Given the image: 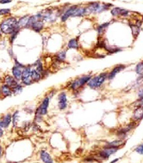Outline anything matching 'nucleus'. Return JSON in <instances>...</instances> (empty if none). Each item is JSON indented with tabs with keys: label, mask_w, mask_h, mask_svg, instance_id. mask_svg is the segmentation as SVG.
I'll list each match as a JSON object with an SVG mask.
<instances>
[{
	"label": "nucleus",
	"mask_w": 143,
	"mask_h": 163,
	"mask_svg": "<svg viewBox=\"0 0 143 163\" xmlns=\"http://www.w3.org/2000/svg\"><path fill=\"white\" fill-rule=\"evenodd\" d=\"M0 28L3 33L11 34L16 32L17 30L19 29V27L16 18L11 17L3 22L0 25Z\"/></svg>",
	"instance_id": "1"
},
{
	"label": "nucleus",
	"mask_w": 143,
	"mask_h": 163,
	"mask_svg": "<svg viewBox=\"0 0 143 163\" xmlns=\"http://www.w3.org/2000/svg\"><path fill=\"white\" fill-rule=\"evenodd\" d=\"M119 150V149L118 148L103 147V148L98 150L95 157L97 161H106L108 160L110 156L116 153Z\"/></svg>",
	"instance_id": "2"
},
{
	"label": "nucleus",
	"mask_w": 143,
	"mask_h": 163,
	"mask_svg": "<svg viewBox=\"0 0 143 163\" xmlns=\"http://www.w3.org/2000/svg\"><path fill=\"white\" fill-rule=\"evenodd\" d=\"M108 73L107 72H102L99 75L91 77L87 83V85L91 89H98L103 85L106 80L108 78Z\"/></svg>",
	"instance_id": "3"
},
{
	"label": "nucleus",
	"mask_w": 143,
	"mask_h": 163,
	"mask_svg": "<svg viewBox=\"0 0 143 163\" xmlns=\"http://www.w3.org/2000/svg\"><path fill=\"white\" fill-rule=\"evenodd\" d=\"M137 124V123L131 120L130 123H128L125 126L117 129L116 132V136L119 139L126 140V138L128 136L129 133H130L133 129H134L136 128Z\"/></svg>",
	"instance_id": "4"
},
{
	"label": "nucleus",
	"mask_w": 143,
	"mask_h": 163,
	"mask_svg": "<svg viewBox=\"0 0 143 163\" xmlns=\"http://www.w3.org/2000/svg\"><path fill=\"white\" fill-rule=\"evenodd\" d=\"M91 77L92 76L91 75H86L78 77L71 83V84L70 85V88L74 91L79 90L80 88L87 84V83L89 82Z\"/></svg>",
	"instance_id": "5"
},
{
	"label": "nucleus",
	"mask_w": 143,
	"mask_h": 163,
	"mask_svg": "<svg viewBox=\"0 0 143 163\" xmlns=\"http://www.w3.org/2000/svg\"><path fill=\"white\" fill-rule=\"evenodd\" d=\"M50 97L49 96H46L41 102L40 105L36 109L35 115L38 116H45L48 113V109L50 104Z\"/></svg>",
	"instance_id": "6"
},
{
	"label": "nucleus",
	"mask_w": 143,
	"mask_h": 163,
	"mask_svg": "<svg viewBox=\"0 0 143 163\" xmlns=\"http://www.w3.org/2000/svg\"><path fill=\"white\" fill-rule=\"evenodd\" d=\"M58 108L60 110H65L68 106V97L66 93L64 91H62L58 95Z\"/></svg>",
	"instance_id": "7"
},
{
	"label": "nucleus",
	"mask_w": 143,
	"mask_h": 163,
	"mask_svg": "<svg viewBox=\"0 0 143 163\" xmlns=\"http://www.w3.org/2000/svg\"><path fill=\"white\" fill-rule=\"evenodd\" d=\"M127 141L125 139H121L117 138L116 139H114L112 141L108 142L107 143H104V145L103 147H110V148H118L121 149L124 145H125Z\"/></svg>",
	"instance_id": "8"
},
{
	"label": "nucleus",
	"mask_w": 143,
	"mask_h": 163,
	"mask_svg": "<svg viewBox=\"0 0 143 163\" xmlns=\"http://www.w3.org/2000/svg\"><path fill=\"white\" fill-rule=\"evenodd\" d=\"M31 69L30 68H25L22 71V82L25 85H30L33 83L31 77Z\"/></svg>",
	"instance_id": "9"
},
{
	"label": "nucleus",
	"mask_w": 143,
	"mask_h": 163,
	"mask_svg": "<svg viewBox=\"0 0 143 163\" xmlns=\"http://www.w3.org/2000/svg\"><path fill=\"white\" fill-rule=\"evenodd\" d=\"M143 120V106L135 108L131 115V120L136 123H139Z\"/></svg>",
	"instance_id": "10"
},
{
	"label": "nucleus",
	"mask_w": 143,
	"mask_h": 163,
	"mask_svg": "<svg viewBox=\"0 0 143 163\" xmlns=\"http://www.w3.org/2000/svg\"><path fill=\"white\" fill-rule=\"evenodd\" d=\"M12 123V115L11 113H8L0 120V126H1L3 129H6L9 127Z\"/></svg>",
	"instance_id": "11"
},
{
	"label": "nucleus",
	"mask_w": 143,
	"mask_h": 163,
	"mask_svg": "<svg viewBox=\"0 0 143 163\" xmlns=\"http://www.w3.org/2000/svg\"><path fill=\"white\" fill-rule=\"evenodd\" d=\"M40 159L43 163H54V159L50 153L44 150H42L39 153Z\"/></svg>",
	"instance_id": "12"
},
{
	"label": "nucleus",
	"mask_w": 143,
	"mask_h": 163,
	"mask_svg": "<svg viewBox=\"0 0 143 163\" xmlns=\"http://www.w3.org/2000/svg\"><path fill=\"white\" fill-rule=\"evenodd\" d=\"M125 66L123 64H119L116 66V67H114L109 73H108V79L109 80H113V79L116 76L117 74L123 71V69H125Z\"/></svg>",
	"instance_id": "13"
},
{
	"label": "nucleus",
	"mask_w": 143,
	"mask_h": 163,
	"mask_svg": "<svg viewBox=\"0 0 143 163\" xmlns=\"http://www.w3.org/2000/svg\"><path fill=\"white\" fill-rule=\"evenodd\" d=\"M1 93L4 97L11 96L13 95L12 88L6 84H3L1 87Z\"/></svg>",
	"instance_id": "14"
},
{
	"label": "nucleus",
	"mask_w": 143,
	"mask_h": 163,
	"mask_svg": "<svg viewBox=\"0 0 143 163\" xmlns=\"http://www.w3.org/2000/svg\"><path fill=\"white\" fill-rule=\"evenodd\" d=\"M4 82H5V84L10 87L11 88L18 85V82L16 79L14 77L9 75L6 76L4 78Z\"/></svg>",
	"instance_id": "15"
},
{
	"label": "nucleus",
	"mask_w": 143,
	"mask_h": 163,
	"mask_svg": "<svg viewBox=\"0 0 143 163\" xmlns=\"http://www.w3.org/2000/svg\"><path fill=\"white\" fill-rule=\"evenodd\" d=\"M111 14L114 16H126L128 14V11L123 9H121L119 7H115L113 9H112Z\"/></svg>",
	"instance_id": "16"
},
{
	"label": "nucleus",
	"mask_w": 143,
	"mask_h": 163,
	"mask_svg": "<svg viewBox=\"0 0 143 163\" xmlns=\"http://www.w3.org/2000/svg\"><path fill=\"white\" fill-rule=\"evenodd\" d=\"M77 7V6H71L63 15V16L62 17V20L63 22H64V21H66L70 16H73V13L75 12V10L76 9Z\"/></svg>",
	"instance_id": "17"
},
{
	"label": "nucleus",
	"mask_w": 143,
	"mask_h": 163,
	"mask_svg": "<svg viewBox=\"0 0 143 163\" xmlns=\"http://www.w3.org/2000/svg\"><path fill=\"white\" fill-rule=\"evenodd\" d=\"M12 74L13 77H14L17 81H19L22 80V71L20 68H18L16 66L12 68Z\"/></svg>",
	"instance_id": "18"
},
{
	"label": "nucleus",
	"mask_w": 143,
	"mask_h": 163,
	"mask_svg": "<svg viewBox=\"0 0 143 163\" xmlns=\"http://www.w3.org/2000/svg\"><path fill=\"white\" fill-rule=\"evenodd\" d=\"M31 77L33 82H39L42 78V74L36 71V69H32L31 72Z\"/></svg>",
	"instance_id": "19"
},
{
	"label": "nucleus",
	"mask_w": 143,
	"mask_h": 163,
	"mask_svg": "<svg viewBox=\"0 0 143 163\" xmlns=\"http://www.w3.org/2000/svg\"><path fill=\"white\" fill-rule=\"evenodd\" d=\"M100 8V4L97 3L90 4L87 8H85V14H90L93 12L97 11Z\"/></svg>",
	"instance_id": "20"
},
{
	"label": "nucleus",
	"mask_w": 143,
	"mask_h": 163,
	"mask_svg": "<svg viewBox=\"0 0 143 163\" xmlns=\"http://www.w3.org/2000/svg\"><path fill=\"white\" fill-rule=\"evenodd\" d=\"M19 121V111L16 110L12 115V124L13 127H16Z\"/></svg>",
	"instance_id": "21"
},
{
	"label": "nucleus",
	"mask_w": 143,
	"mask_h": 163,
	"mask_svg": "<svg viewBox=\"0 0 143 163\" xmlns=\"http://www.w3.org/2000/svg\"><path fill=\"white\" fill-rule=\"evenodd\" d=\"M31 27L35 31L39 32L43 28V22L41 20H36L35 23H33Z\"/></svg>",
	"instance_id": "22"
},
{
	"label": "nucleus",
	"mask_w": 143,
	"mask_h": 163,
	"mask_svg": "<svg viewBox=\"0 0 143 163\" xmlns=\"http://www.w3.org/2000/svg\"><path fill=\"white\" fill-rule=\"evenodd\" d=\"M135 71L141 78H143V62L139 63L136 65Z\"/></svg>",
	"instance_id": "23"
},
{
	"label": "nucleus",
	"mask_w": 143,
	"mask_h": 163,
	"mask_svg": "<svg viewBox=\"0 0 143 163\" xmlns=\"http://www.w3.org/2000/svg\"><path fill=\"white\" fill-rule=\"evenodd\" d=\"M68 47L69 49H77L78 47V42L76 39H71L69 41Z\"/></svg>",
	"instance_id": "24"
},
{
	"label": "nucleus",
	"mask_w": 143,
	"mask_h": 163,
	"mask_svg": "<svg viewBox=\"0 0 143 163\" xmlns=\"http://www.w3.org/2000/svg\"><path fill=\"white\" fill-rule=\"evenodd\" d=\"M85 14V8H82V7H79V8H76L75 12L73 13V16H83Z\"/></svg>",
	"instance_id": "25"
},
{
	"label": "nucleus",
	"mask_w": 143,
	"mask_h": 163,
	"mask_svg": "<svg viewBox=\"0 0 143 163\" xmlns=\"http://www.w3.org/2000/svg\"><path fill=\"white\" fill-rule=\"evenodd\" d=\"M12 90L13 95H19L23 90V87L20 84H18V85H17L16 87L12 88Z\"/></svg>",
	"instance_id": "26"
},
{
	"label": "nucleus",
	"mask_w": 143,
	"mask_h": 163,
	"mask_svg": "<svg viewBox=\"0 0 143 163\" xmlns=\"http://www.w3.org/2000/svg\"><path fill=\"white\" fill-rule=\"evenodd\" d=\"M134 152L138 155H143V142L135 148Z\"/></svg>",
	"instance_id": "27"
},
{
	"label": "nucleus",
	"mask_w": 143,
	"mask_h": 163,
	"mask_svg": "<svg viewBox=\"0 0 143 163\" xmlns=\"http://www.w3.org/2000/svg\"><path fill=\"white\" fill-rule=\"evenodd\" d=\"M133 106L135 108H137V107H142L143 106V98L141 99H137L133 104Z\"/></svg>",
	"instance_id": "28"
},
{
	"label": "nucleus",
	"mask_w": 143,
	"mask_h": 163,
	"mask_svg": "<svg viewBox=\"0 0 143 163\" xmlns=\"http://www.w3.org/2000/svg\"><path fill=\"white\" fill-rule=\"evenodd\" d=\"M66 57V52H62L59 53L57 57V59L58 60L59 62H63L64 60L65 59Z\"/></svg>",
	"instance_id": "29"
},
{
	"label": "nucleus",
	"mask_w": 143,
	"mask_h": 163,
	"mask_svg": "<svg viewBox=\"0 0 143 163\" xmlns=\"http://www.w3.org/2000/svg\"><path fill=\"white\" fill-rule=\"evenodd\" d=\"M109 23H103V24L102 25H100L99 27L98 28V31L99 33H101V32H103L104 29L109 25Z\"/></svg>",
	"instance_id": "30"
},
{
	"label": "nucleus",
	"mask_w": 143,
	"mask_h": 163,
	"mask_svg": "<svg viewBox=\"0 0 143 163\" xmlns=\"http://www.w3.org/2000/svg\"><path fill=\"white\" fill-rule=\"evenodd\" d=\"M10 12H11V10L9 9H2L0 10V16L6 15Z\"/></svg>",
	"instance_id": "31"
},
{
	"label": "nucleus",
	"mask_w": 143,
	"mask_h": 163,
	"mask_svg": "<svg viewBox=\"0 0 143 163\" xmlns=\"http://www.w3.org/2000/svg\"><path fill=\"white\" fill-rule=\"evenodd\" d=\"M138 99H141L143 98V86L140 88V90H138Z\"/></svg>",
	"instance_id": "32"
},
{
	"label": "nucleus",
	"mask_w": 143,
	"mask_h": 163,
	"mask_svg": "<svg viewBox=\"0 0 143 163\" xmlns=\"http://www.w3.org/2000/svg\"><path fill=\"white\" fill-rule=\"evenodd\" d=\"M120 160H121V158H114L113 160H112L111 161H110L109 163H117Z\"/></svg>",
	"instance_id": "33"
},
{
	"label": "nucleus",
	"mask_w": 143,
	"mask_h": 163,
	"mask_svg": "<svg viewBox=\"0 0 143 163\" xmlns=\"http://www.w3.org/2000/svg\"><path fill=\"white\" fill-rule=\"evenodd\" d=\"M12 1V0H0V3L1 4H6L9 3Z\"/></svg>",
	"instance_id": "34"
},
{
	"label": "nucleus",
	"mask_w": 143,
	"mask_h": 163,
	"mask_svg": "<svg viewBox=\"0 0 143 163\" xmlns=\"http://www.w3.org/2000/svg\"><path fill=\"white\" fill-rule=\"evenodd\" d=\"M3 134H4L3 128L1 126H0V138H1L3 136Z\"/></svg>",
	"instance_id": "35"
},
{
	"label": "nucleus",
	"mask_w": 143,
	"mask_h": 163,
	"mask_svg": "<svg viewBox=\"0 0 143 163\" xmlns=\"http://www.w3.org/2000/svg\"><path fill=\"white\" fill-rule=\"evenodd\" d=\"M2 153H3V148L1 147V145H0V157L1 156Z\"/></svg>",
	"instance_id": "36"
},
{
	"label": "nucleus",
	"mask_w": 143,
	"mask_h": 163,
	"mask_svg": "<svg viewBox=\"0 0 143 163\" xmlns=\"http://www.w3.org/2000/svg\"><path fill=\"white\" fill-rule=\"evenodd\" d=\"M1 95V88H0V96Z\"/></svg>",
	"instance_id": "37"
},
{
	"label": "nucleus",
	"mask_w": 143,
	"mask_h": 163,
	"mask_svg": "<svg viewBox=\"0 0 143 163\" xmlns=\"http://www.w3.org/2000/svg\"><path fill=\"white\" fill-rule=\"evenodd\" d=\"M1 80V77H0V81Z\"/></svg>",
	"instance_id": "38"
},
{
	"label": "nucleus",
	"mask_w": 143,
	"mask_h": 163,
	"mask_svg": "<svg viewBox=\"0 0 143 163\" xmlns=\"http://www.w3.org/2000/svg\"><path fill=\"white\" fill-rule=\"evenodd\" d=\"M0 36H1V32H0Z\"/></svg>",
	"instance_id": "39"
}]
</instances>
